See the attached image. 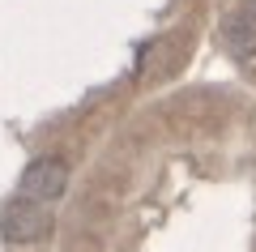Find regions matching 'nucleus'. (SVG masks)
Listing matches in <instances>:
<instances>
[{
  "mask_svg": "<svg viewBox=\"0 0 256 252\" xmlns=\"http://www.w3.org/2000/svg\"><path fill=\"white\" fill-rule=\"evenodd\" d=\"M56 231V218L47 209V201L34 197H13L9 205L0 209V235L18 248H30V243H43L47 235Z\"/></svg>",
  "mask_w": 256,
  "mask_h": 252,
  "instance_id": "nucleus-1",
  "label": "nucleus"
},
{
  "mask_svg": "<svg viewBox=\"0 0 256 252\" xmlns=\"http://www.w3.org/2000/svg\"><path fill=\"white\" fill-rule=\"evenodd\" d=\"M64 188H68V162L56 158V154L34 158L18 180V197H34V201H47V205L56 197H64Z\"/></svg>",
  "mask_w": 256,
  "mask_h": 252,
  "instance_id": "nucleus-2",
  "label": "nucleus"
},
{
  "mask_svg": "<svg viewBox=\"0 0 256 252\" xmlns=\"http://www.w3.org/2000/svg\"><path fill=\"white\" fill-rule=\"evenodd\" d=\"M218 35H222V47L230 52V60L256 69V0H252V5L230 9L226 18H222Z\"/></svg>",
  "mask_w": 256,
  "mask_h": 252,
  "instance_id": "nucleus-3",
  "label": "nucleus"
}]
</instances>
